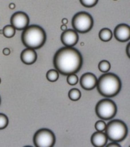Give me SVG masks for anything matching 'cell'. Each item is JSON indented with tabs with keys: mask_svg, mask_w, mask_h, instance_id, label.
Returning <instances> with one entry per match:
<instances>
[{
	"mask_svg": "<svg viewBox=\"0 0 130 147\" xmlns=\"http://www.w3.org/2000/svg\"><path fill=\"white\" fill-rule=\"evenodd\" d=\"M117 105L113 100L109 99H103L99 101L95 107L97 117L103 120L113 118L117 113Z\"/></svg>",
	"mask_w": 130,
	"mask_h": 147,
	"instance_id": "obj_6",
	"label": "cell"
},
{
	"mask_svg": "<svg viewBox=\"0 0 130 147\" xmlns=\"http://www.w3.org/2000/svg\"><path fill=\"white\" fill-rule=\"evenodd\" d=\"M129 47H130V43H128L127 47V54L128 55V58H129Z\"/></svg>",
	"mask_w": 130,
	"mask_h": 147,
	"instance_id": "obj_26",
	"label": "cell"
},
{
	"mask_svg": "<svg viewBox=\"0 0 130 147\" xmlns=\"http://www.w3.org/2000/svg\"><path fill=\"white\" fill-rule=\"evenodd\" d=\"M98 79L95 74L91 72H86L80 78V85L85 90H92L96 86Z\"/></svg>",
	"mask_w": 130,
	"mask_h": 147,
	"instance_id": "obj_10",
	"label": "cell"
},
{
	"mask_svg": "<svg viewBox=\"0 0 130 147\" xmlns=\"http://www.w3.org/2000/svg\"><path fill=\"white\" fill-rule=\"evenodd\" d=\"M72 24L74 30L84 34L91 30L94 26V20L90 13L82 11L73 16Z\"/></svg>",
	"mask_w": 130,
	"mask_h": 147,
	"instance_id": "obj_5",
	"label": "cell"
},
{
	"mask_svg": "<svg viewBox=\"0 0 130 147\" xmlns=\"http://www.w3.org/2000/svg\"><path fill=\"white\" fill-rule=\"evenodd\" d=\"M20 59L24 64L27 65H31L36 61L38 59V54L34 49L26 48L21 52Z\"/></svg>",
	"mask_w": 130,
	"mask_h": 147,
	"instance_id": "obj_12",
	"label": "cell"
},
{
	"mask_svg": "<svg viewBox=\"0 0 130 147\" xmlns=\"http://www.w3.org/2000/svg\"><path fill=\"white\" fill-rule=\"evenodd\" d=\"M90 140L94 146L103 147L107 144L108 137L105 132L96 131L92 135Z\"/></svg>",
	"mask_w": 130,
	"mask_h": 147,
	"instance_id": "obj_13",
	"label": "cell"
},
{
	"mask_svg": "<svg viewBox=\"0 0 130 147\" xmlns=\"http://www.w3.org/2000/svg\"><path fill=\"white\" fill-rule=\"evenodd\" d=\"M67 82L70 85H75L78 82V77L76 74H70L67 76Z\"/></svg>",
	"mask_w": 130,
	"mask_h": 147,
	"instance_id": "obj_20",
	"label": "cell"
},
{
	"mask_svg": "<svg viewBox=\"0 0 130 147\" xmlns=\"http://www.w3.org/2000/svg\"><path fill=\"white\" fill-rule=\"evenodd\" d=\"M99 69L103 73L108 72L111 67L110 63L107 60L101 61L98 65Z\"/></svg>",
	"mask_w": 130,
	"mask_h": 147,
	"instance_id": "obj_18",
	"label": "cell"
},
{
	"mask_svg": "<svg viewBox=\"0 0 130 147\" xmlns=\"http://www.w3.org/2000/svg\"><path fill=\"white\" fill-rule=\"evenodd\" d=\"M80 1L83 6L90 8L96 5L99 0H80Z\"/></svg>",
	"mask_w": 130,
	"mask_h": 147,
	"instance_id": "obj_21",
	"label": "cell"
},
{
	"mask_svg": "<svg viewBox=\"0 0 130 147\" xmlns=\"http://www.w3.org/2000/svg\"><path fill=\"white\" fill-rule=\"evenodd\" d=\"M11 24L17 30H24L29 26V18L27 13L18 11L13 13L11 17Z\"/></svg>",
	"mask_w": 130,
	"mask_h": 147,
	"instance_id": "obj_8",
	"label": "cell"
},
{
	"mask_svg": "<svg viewBox=\"0 0 130 147\" xmlns=\"http://www.w3.org/2000/svg\"><path fill=\"white\" fill-rule=\"evenodd\" d=\"M0 104H1V97H0Z\"/></svg>",
	"mask_w": 130,
	"mask_h": 147,
	"instance_id": "obj_31",
	"label": "cell"
},
{
	"mask_svg": "<svg viewBox=\"0 0 130 147\" xmlns=\"http://www.w3.org/2000/svg\"><path fill=\"white\" fill-rule=\"evenodd\" d=\"M9 9H14L15 8V4L14 3H11L9 4Z\"/></svg>",
	"mask_w": 130,
	"mask_h": 147,
	"instance_id": "obj_25",
	"label": "cell"
},
{
	"mask_svg": "<svg viewBox=\"0 0 130 147\" xmlns=\"http://www.w3.org/2000/svg\"><path fill=\"white\" fill-rule=\"evenodd\" d=\"M79 36L77 32L72 29L64 31L61 36V40L65 47H73L78 42Z\"/></svg>",
	"mask_w": 130,
	"mask_h": 147,
	"instance_id": "obj_9",
	"label": "cell"
},
{
	"mask_svg": "<svg viewBox=\"0 0 130 147\" xmlns=\"http://www.w3.org/2000/svg\"><path fill=\"white\" fill-rule=\"evenodd\" d=\"M114 1H117V0H114Z\"/></svg>",
	"mask_w": 130,
	"mask_h": 147,
	"instance_id": "obj_32",
	"label": "cell"
},
{
	"mask_svg": "<svg viewBox=\"0 0 130 147\" xmlns=\"http://www.w3.org/2000/svg\"><path fill=\"white\" fill-rule=\"evenodd\" d=\"M53 64L56 69L64 76L76 74L82 65L81 53L73 47H64L59 49L55 53Z\"/></svg>",
	"mask_w": 130,
	"mask_h": 147,
	"instance_id": "obj_1",
	"label": "cell"
},
{
	"mask_svg": "<svg viewBox=\"0 0 130 147\" xmlns=\"http://www.w3.org/2000/svg\"><path fill=\"white\" fill-rule=\"evenodd\" d=\"M1 78H0V84H1Z\"/></svg>",
	"mask_w": 130,
	"mask_h": 147,
	"instance_id": "obj_30",
	"label": "cell"
},
{
	"mask_svg": "<svg viewBox=\"0 0 130 147\" xmlns=\"http://www.w3.org/2000/svg\"><path fill=\"white\" fill-rule=\"evenodd\" d=\"M21 41L26 48L39 49L45 44L46 40L45 31L37 25H29L23 31Z\"/></svg>",
	"mask_w": 130,
	"mask_h": 147,
	"instance_id": "obj_3",
	"label": "cell"
},
{
	"mask_svg": "<svg viewBox=\"0 0 130 147\" xmlns=\"http://www.w3.org/2000/svg\"><path fill=\"white\" fill-rule=\"evenodd\" d=\"M96 87L99 93L103 97L113 98L119 93L122 83L117 75L106 72L100 77Z\"/></svg>",
	"mask_w": 130,
	"mask_h": 147,
	"instance_id": "obj_2",
	"label": "cell"
},
{
	"mask_svg": "<svg viewBox=\"0 0 130 147\" xmlns=\"http://www.w3.org/2000/svg\"><path fill=\"white\" fill-rule=\"evenodd\" d=\"M33 142L36 147H52L55 144L56 137L52 131L43 128L35 133Z\"/></svg>",
	"mask_w": 130,
	"mask_h": 147,
	"instance_id": "obj_7",
	"label": "cell"
},
{
	"mask_svg": "<svg viewBox=\"0 0 130 147\" xmlns=\"http://www.w3.org/2000/svg\"><path fill=\"white\" fill-rule=\"evenodd\" d=\"M3 35L6 37V38H12V37L14 36L15 34L16 30L14 27L11 25H8L4 26L3 29Z\"/></svg>",
	"mask_w": 130,
	"mask_h": 147,
	"instance_id": "obj_16",
	"label": "cell"
},
{
	"mask_svg": "<svg viewBox=\"0 0 130 147\" xmlns=\"http://www.w3.org/2000/svg\"><path fill=\"white\" fill-rule=\"evenodd\" d=\"M0 34H3V30H0Z\"/></svg>",
	"mask_w": 130,
	"mask_h": 147,
	"instance_id": "obj_29",
	"label": "cell"
},
{
	"mask_svg": "<svg viewBox=\"0 0 130 147\" xmlns=\"http://www.w3.org/2000/svg\"><path fill=\"white\" fill-rule=\"evenodd\" d=\"M106 127V124L104 121L99 120L95 124V128L96 131L104 132Z\"/></svg>",
	"mask_w": 130,
	"mask_h": 147,
	"instance_id": "obj_22",
	"label": "cell"
},
{
	"mask_svg": "<svg viewBox=\"0 0 130 147\" xmlns=\"http://www.w3.org/2000/svg\"><path fill=\"white\" fill-rule=\"evenodd\" d=\"M68 96L70 100L73 101H77L80 99L81 97V93L80 90L78 88H72L68 91Z\"/></svg>",
	"mask_w": 130,
	"mask_h": 147,
	"instance_id": "obj_15",
	"label": "cell"
},
{
	"mask_svg": "<svg viewBox=\"0 0 130 147\" xmlns=\"http://www.w3.org/2000/svg\"><path fill=\"white\" fill-rule=\"evenodd\" d=\"M68 23V19L66 18H64L62 20V25H67Z\"/></svg>",
	"mask_w": 130,
	"mask_h": 147,
	"instance_id": "obj_27",
	"label": "cell"
},
{
	"mask_svg": "<svg viewBox=\"0 0 130 147\" xmlns=\"http://www.w3.org/2000/svg\"><path fill=\"white\" fill-rule=\"evenodd\" d=\"M9 124L8 117L5 114L0 113V130L5 129Z\"/></svg>",
	"mask_w": 130,
	"mask_h": 147,
	"instance_id": "obj_19",
	"label": "cell"
},
{
	"mask_svg": "<svg viewBox=\"0 0 130 147\" xmlns=\"http://www.w3.org/2000/svg\"><path fill=\"white\" fill-rule=\"evenodd\" d=\"M105 133L108 139L112 142H120L123 141L128 134V127L120 119H114L106 125Z\"/></svg>",
	"mask_w": 130,
	"mask_h": 147,
	"instance_id": "obj_4",
	"label": "cell"
},
{
	"mask_svg": "<svg viewBox=\"0 0 130 147\" xmlns=\"http://www.w3.org/2000/svg\"><path fill=\"white\" fill-rule=\"evenodd\" d=\"M61 29L62 31H66V30H67V26L66 25H62V26H61Z\"/></svg>",
	"mask_w": 130,
	"mask_h": 147,
	"instance_id": "obj_28",
	"label": "cell"
},
{
	"mask_svg": "<svg viewBox=\"0 0 130 147\" xmlns=\"http://www.w3.org/2000/svg\"><path fill=\"white\" fill-rule=\"evenodd\" d=\"M107 147H121V145L118 144V142H111V144H108L106 145Z\"/></svg>",
	"mask_w": 130,
	"mask_h": 147,
	"instance_id": "obj_23",
	"label": "cell"
},
{
	"mask_svg": "<svg viewBox=\"0 0 130 147\" xmlns=\"http://www.w3.org/2000/svg\"><path fill=\"white\" fill-rule=\"evenodd\" d=\"M114 34L119 42H127L130 39V27L127 24H119L115 28Z\"/></svg>",
	"mask_w": 130,
	"mask_h": 147,
	"instance_id": "obj_11",
	"label": "cell"
},
{
	"mask_svg": "<svg viewBox=\"0 0 130 147\" xmlns=\"http://www.w3.org/2000/svg\"><path fill=\"white\" fill-rule=\"evenodd\" d=\"M3 53L4 55H6V56H8V55H9L11 54V50L9 49V48H7V47L4 48L3 50Z\"/></svg>",
	"mask_w": 130,
	"mask_h": 147,
	"instance_id": "obj_24",
	"label": "cell"
},
{
	"mask_svg": "<svg viewBox=\"0 0 130 147\" xmlns=\"http://www.w3.org/2000/svg\"><path fill=\"white\" fill-rule=\"evenodd\" d=\"M99 38L103 42H108V41L112 39L113 38V33L111 30L108 28L101 29L99 33Z\"/></svg>",
	"mask_w": 130,
	"mask_h": 147,
	"instance_id": "obj_14",
	"label": "cell"
},
{
	"mask_svg": "<svg viewBox=\"0 0 130 147\" xmlns=\"http://www.w3.org/2000/svg\"><path fill=\"white\" fill-rule=\"evenodd\" d=\"M59 72L56 69H50L46 74V77L50 82H56L59 79Z\"/></svg>",
	"mask_w": 130,
	"mask_h": 147,
	"instance_id": "obj_17",
	"label": "cell"
}]
</instances>
